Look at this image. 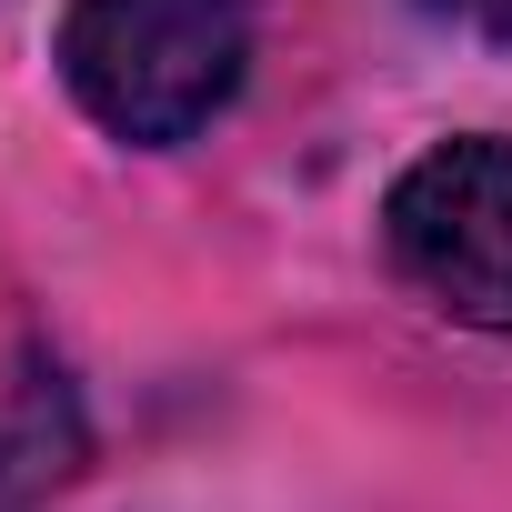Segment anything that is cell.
Segmentation results:
<instances>
[{
    "mask_svg": "<svg viewBox=\"0 0 512 512\" xmlns=\"http://www.w3.org/2000/svg\"><path fill=\"white\" fill-rule=\"evenodd\" d=\"M251 61V11L241 0H71L61 21V81L71 101L141 151L191 141Z\"/></svg>",
    "mask_w": 512,
    "mask_h": 512,
    "instance_id": "cell-1",
    "label": "cell"
},
{
    "mask_svg": "<svg viewBox=\"0 0 512 512\" xmlns=\"http://www.w3.org/2000/svg\"><path fill=\"white\" fill-rule=\"evenodd\" d=\"M382 241H392V272L432 312L472 332H512V141L422 151L382 201Z\"/></svg>",
    "mask_w": 512,
    "mask_h": 512,
    "instance_id": "cell-2",
    "label": "cell"
},
{
    "mask_svg": "<svg viewBox=\"0 0 512 512\" xmlns=\"http://www.w3.org/2000/svg\"><path fill=\"white\" fill-rule=\"evenodd\" d=\"M81 452H91V432H81V402H71L61 362L21 352L11 372H0V512L51 502L81 472Z\"/></svg>",
    "mask_w": 512,
    "mask_h": 512,
    "instance_id": "cell-3",
    "label": "cell"
},
{
    "mask_svg": "<svg viewBox=\"0 0 512 512\" xmlns=\"http://www.w3.org/2000/svg\"><path fill=\"white\" fill-rule=\"evenodd\" d=\"M432 11H452V21H472L482 41H512V0H432Z\"/></svg>",
    "mask_w": 512,
    "mask_h": 512,
    "instance_id": "cell-4",
    "label": "cell"
}]
</instances>
